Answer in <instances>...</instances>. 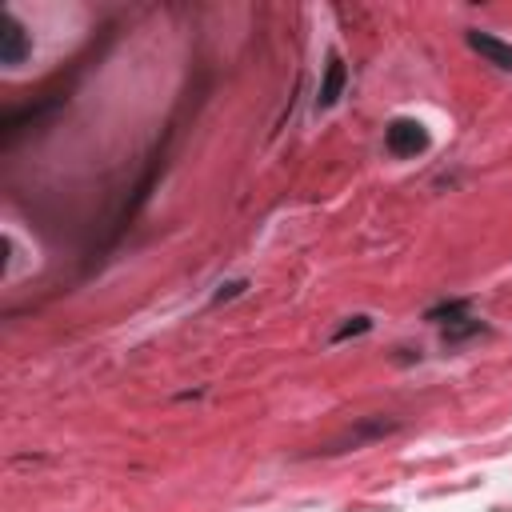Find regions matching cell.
I'll return each mask as SVG.
<instances>
[{
    "label": "cell",
    "mask_w": 512,
    "mask_h": 512,
    "mask_svg": "<svg viewBox=\"0 0 512 512\" xmlns=\"http://www.w3.org/2000/svg\"><path fill=\"white\" fill-rule=\"evenodd\" d=\"M384 144H388L392 156H416V152L428 148V132L416 120H392L388 132H384Z\"/></svg>",
    "instance_id": "1"
},
{
    "label": "cell",
    "mask_w": 512,
    "mask_h": 512,
    "mask_svg": "<svg viewBox=\"0 0 512 512\" xmlns=\"http://www.w3.org/2000/svg\"><path fill=\"white\" fill-rule=\"evenodd\" d=\"M28 56V36L12 12H0V64H20Z\"/></svg>",
    "instance_id": "2"
},
{
    "label": "cell",
    "mask_w": 512,
    "mask_h": 512,
    "mask_svg": "<svg viewBox=\"0 0 512 512\" xmlns=\"http://www.w3.org/2000/svg\"><path fill=\"white\" fill-rule=\"evenodd\" d=\"M344 80H348V68H344V60H340V56H332V60H328V68H324V80H320V104H324V108L340 100Z\"/></svg>",
    "instance_id": "4"
},
{
    "label": "cell",
    "mask_w": 512,
    "mask_h": 512,
    "mask_svg": "<svg viewBox=\"0 0 512 512\" xmlns=\"http://www.w3.org/2000/svg\"><path fill=\"white\" fill-rule=\"evenodd\" d=\"M368 328H372V320H368V316H352V320H348L332 340H348V336H360V332H368Z\"/></svg>",
    "instance_id": "7"
},
{
    "label": "cell",
    "mask_w": 512,
    "mask_h": 512,
    "mask_svg": "<svg viewBox=\"0 0 512 512\" xmlns=\"http://www.w3.org/2000/svg\"><path fill=\"white\" fill-rule=\"evenodd\" d=\"M484 324L480 320H472V316H460V320H448L444 324V340L452 344V340H464V336H472V332H480Z\"/></svg>",
    "instance_id": "5"
},
{
    "label": "cell",
    "mask_w": 512,
    "mask_h": 512,
    "mask_svg": "<svg viewBox=\"0 0 512 512\" xmlns=\"http://www.w3.org/2000/svg\"><path fill=\"white\" fill-rule=\"evenodd\" d=\"M464 308H468L464 300H448V304H436V308L428 312V320H444V316H448V320H460V316H464Z\"/></svg>",
    "instance_id": "6"
},
{
    "label": "cell",
    "mask_w": 512,
    "mask_h": 512,
    "mask_svg": "<svg viewBox=\"0 0 512 512\" xmlns=\"http://www.w3.org/2000/svg\"><path fill=\"white\" fill-rule=\"evenodd\" d=\"M244 288H248V284H244V280H236V284H224V288H220V292H216V304H224V300H232V296H240V292H244Z\"/></svg>",
    "instance_id": "8"
},
{
    "label": "cell",
    "mask_w": 512,
    "mask_h": 512,
    "mask_svg": "<svg viewBox=\"0 0 512 512\" xmlns=\"http://www.w3.org/2000/svg\"><path fill=\"white\" fill-rule=\"evenodd\" d=\"M468 44L488 60V64H496V68H504V72H512V44H504L500 36H488V32H468Z\"/></svg>",
    "instance_id": "3"
}]
</instances>
